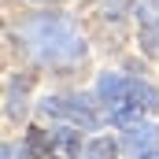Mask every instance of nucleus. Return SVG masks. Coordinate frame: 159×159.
<instances>
[{
    "instance_id": "f257e3e1",
    "label": "nucleus",
    "mask_w": 159,
    "mask_h": 159,
    "mask_svg": "<svg viewBox=\"0 0 159 159\" xmlns=\"http://www.w3.org/2000/svg\"><path fill=\"white\" fill-rule=\"evenodd\" d=\"M96 93H100V100L107 107V119L119 122V126H137L144 111L159 107L156 89L137 81V78H126V74H100Z\"/></svg>"
},
{
    "instance_id": "f03ea898",
    "label": "nucleus",
    "mask_w": 159,
    "mask_h": 159,
    "mask_svg": "<svg viewBox=\"0 0 159 159\" xmlns=\"http://www.w3.org/2000/svg\"><path fill=\"white\" fill-rule=\"evenodd\" d=\"M70 104H74V100H44V111L74 122V126H96V115H93L89 107H81V100H78V107H70Z\"/></svg>"
},
{
    "instance_id": "7ed1b4c3",
    "label": "nucleus",
    "mask_w": 159,
    "mask_h": 159,
    "mask_svg": "<svg viewBox=\"0 0 159 159\" xmlns=\"http://www.w3.org/2000/svg\"><path fill=\"white\" fill-rule=\"evenodd\" d=\"M156 126H129V133H126V152L129 156H144L148 152V144H156Z\"/></svg>"
},
{
    "instance_id": "20e7f679",
    "label": "nucleus",
    "mask_w": 159,
    "mask_h": 159,
    "mask_svg": "<svg viewBox=\"0 0 159 159\" xmlns=\"http://www.w3.org/2000/svg\"><path fill=\"white\" fill-rule=\"evenodd\" d=\"M141 26H144V44L159 52V0H148L144 15H141Z\"/></svg>"
},
{
    "instance_id": "39448f33",
    "label": "nucleus",
    "mask_w": 159,
    "mask_h": 159,
    "mask_svg": "<svg viewBox=\"0 0 159 159\" xmlns=\"http://www.w3.org/2000/svg\"><path fill=\"white\" fill-rule=\"evenodd\" d=\"M115 156H119V148H115L111 137H93L81 148V159H115Z\"/></svg>"
},
{
    "instance_id": "423d86ee",
    "label": "nucleus",
    "mask_w": 159,
    "mask_h": 159,
    "mask_svg": "<svg viewBox=\"0 0 159 159\" xmlns=\"http://www.w3.org/2000/svg\"><path fill=\"white\" fill-rule=\"evenodd\" d=\"M4 159H15V152H11V148H4Z\"/></svg>"
},
{
    "instance_id": "0eeeda50",
    "label": "nucleus",
    "mask_w": 159,
    "mask_h": 159,
    "mask_svg": "<svg viewBox=\"0 0 159 159\" xmlns=\"http://www.w3.org/2000/svg\"><path fill=\"white\" fill-rule=\"evenodd\" d=\"M144 159H159V152H152V156H144Z\"/></svg>"
}]
</instances>
